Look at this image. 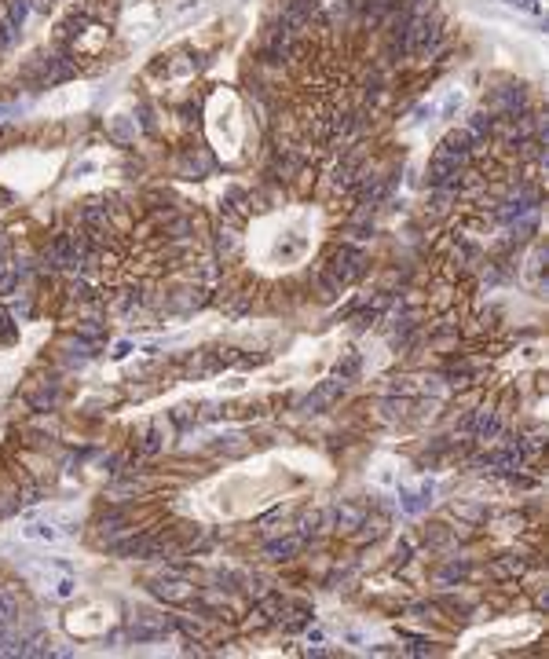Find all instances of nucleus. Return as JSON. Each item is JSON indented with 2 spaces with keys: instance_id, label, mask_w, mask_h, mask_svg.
<instances>
[{
  "instance_id": "nucleus-6",
  "label": "nucleus",
  "mask_w": 549,
  "mask_h": 659,
  "mask_svg": "<svg viewBox=\"0 0 549 659\" xmlns=\"http://www.w3.org/2000/svg\"><path fill=\"white\" fill-rule=\"evenodd\" d=\"M238 235H235V231H231V227H220L216 231V253H220V260H231V257H235V253H238Z\"/></svg>"
},
{
  "instance_id": "nucleus-4",
  "label": "nucleus",
  "mask_w": 549,
  "mask_h": 659,
  "mask_svg": "<svg viewBox=\"0 0 549 659\" xmlns=\"http://www.w3.org/2000/svg\"><path fill=\"white\" fill-rule=\"evenodd\" d=\"M304 546V539L301 535H289V539H274V542H267L264 546V557L267 561H289V557H297V549Z\"/></svg>"
},
{
  "instance_id": "nucleus-3",
  "label": "nucleus",
  "mask_w": 549,
  "mask_h": 659,
  "mask_svg": "<svg viewBox=\"0 0 549 659\" xmlns=\"http://www.w3.org/2000/svg\"><path fill=\"white\" fill-rule=\"evenodd\" d=\"M487 110L498 114V118H513V114H524L527 110V92L520 84H505V88H495L491 92V103Z\"/></svg>"
},
{
  "instance_id": "nucleus-2",
  "label": "nucleus",
  "mask_w": 549,
  "mask_h": 659,
  "mask_svg": "<svg viewBox=\"0 0 549 659\" xmlns=\"http://www.w3.org/2000/svg\"><path fill=\"white\" fill-rule=\"evenodd\" d=\"M323 271L330 275L337 286L345 290L348 282H355L359 275L366 271V253H363V249H355V246H337V249L330 253V260L323 264Z\"/></svg>"
},
{
  "instance_id": "nucleus-11",
  "label": "nucleus",
  "mask_w": 549,
  "mask_h": 659,
  "mask_svg": "<svg viewBox=\"0 0 549 659\" xmlns=\"http://www.w3.org/2000/svg\"><path fill=\"white\" fill-rule=\"evenodd\" d=\"M355 374H359V355H348V359L337 363V377H341V381H352Z\"/></svg>"
},
{
  "instance_id": "nucleus-5",
  "label": "nucleus",
  "mask_w": 549,
  "mask_h": 659,
  "mask_svg": "<svg viewBox=\"0 0 549 659\" xmlns=\"http://www.w3.org/2000/svg\"><path fill=\"white\" fill-rule=\"evenodd\" d=\"M473 432H476V440H495V436L502 432V418H498L495 411H476Z\"/></svg>"
},
{
  "instance_id": "nucleus-10",
  "label": "nucleus",
  "mask_w": 549,
  "mask_h": 659,
  "mask_svg": "<svg viewBox=\"0 0 549 659\" xmlns=\"http://www.w3.org/2000/svg\"><path fill=\"white\" fill-rule=\"evenodd\" d=\"M333 517H337V524H345V527H363V509H355V505H337Z\"/></svg>"
},
{
  "instance_id": "nucleus-12",
  "label": "nucleus",
  "mask_w": 549,
  "mask_h": 659,
  "mask_svg": "<svg viewBox=\"0 0 549 659\" xmlns=\"http://www.w3.org/2000/svg\"><path fill=\"white\" fill-rule=\"evenodd\" d=\"M319 524H323V513H304V517H301V539L315 535V531H319Z\"/></svg>"
},
{
  "instance_id": "nucleus-9",
  "label": "nucleus",
  "mask_w": 549,
  "mask_h": 659,
  "mask_svg": "<svg viewBox=\"0 0 549 659\" xmlns=\"http://www.w3.org/2000/svg\"><path fill=\"white\" fill-rule=\"evenodd\" d=\"M341 392H345V381H326V385L308 399V407H326V403H333Z\"/></svg>"
},
{
  "instance_id": "nucleus-8",
  "label": "nucleus",
  "mask_w": 549,
  "mask_h": 659,
  "mask_svg": "<svg viewBox=\"0 0 549 659\" xmlns=\"http://www.w3.org/2000/svg\"><path fill=\"white\" fill-rule=\"evenodd\" d=\"M466 575H469V564H466V561H461V564L451 561L447 568H439V571H436V583H439V586H451V583H461Z\"/></svg>"
},
{
  "instance_id": "nucleus-1",
  "label": "nucleus",
  "mask_w": 549,
  "mask_h": 659,
  "mask_svg": "<svg viewBox=\"0 0 549 659\" xmlns=\"http://www.w3.org/2000/svg\"><path fill=\"white\" fill-rule=\"evenodd\" d=\"M279 23H286L301 40H308V37H315L319 30H326V18H323V4H319V0H282Z\"/></svg>"
},
{
  "instance_id": "nucleus-7",
  "label": "nucleus",
  "mask_w": 549,
  "mask_h": 659,
  "mask_svg": "<svg viewBox=\"0 0 549 659\" xmlns=\"http://www.w3.org/2000/svg\"><path fill=\"white\" fill-rule=\"evenodd\" d=\"M154 590H158V597L173 601V604L191 601V586H187V583H161V586H154Z\"/></svg>"
}]
</instances>
